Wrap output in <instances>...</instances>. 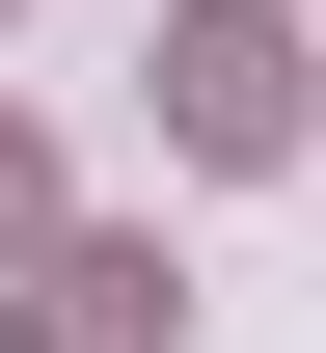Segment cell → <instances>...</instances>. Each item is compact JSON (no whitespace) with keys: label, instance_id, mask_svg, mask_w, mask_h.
I'll return each instance as SVG.
<instances>
[{"label":"cell","instance_id":"cell-1","mask_svg":"<svg viewBox=\"0 0 326 353\" xmlns=\"http://www.w3.org/2000/svg\"><path fill=\"white\" fill-rule=\"evenodd\" d=\"M299 109H326V54L272 0H163V136L190 163H299Z\"/></svg>","mask_w":326,"mask_h":353},{"label":"cell","instance_id":"cell-2","mask_svg":"<svg viewBox=\"0 0 326 353\" xmlns=\"http://www.w3.org/2000/svg\"><path fill=\"white\" fill-rule=\"evenodd\" d=\"M190 299H163V245H82V218H54L28 245V353H163Z\"/></svg>","mask_w":326,"mask_h":353},{"label":"cell","instance_id":"cell-3","mask_svg":"<svg viewBox=\"0 0 326 353\" xmlns=\"http://www.w3.org/2000/svg\"><path fill=\"white\" fill-rule=\"evenodd\" d=\"M0 245H54V163H28V136H0Z\"/></svg>","mask_w":326,"mask_h":353}]
</instances>
